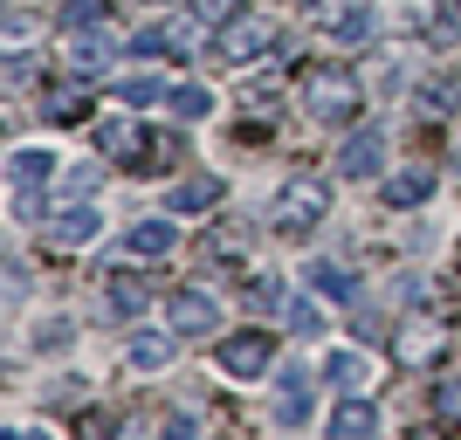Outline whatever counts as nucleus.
Returning a JSON list of instances; mask_svg holds the SVG:
<instances>
[{
	"mask_svg": "<svg viewBox=\"0 0 461 440\" xmlns=\"http://www.w3.org/2000/svg\"><path fill=\"white\" fill-rule=\"evenodd\" d=\"M269 358H276V337H269V330H241V337H228V345H221V372H234V379L269 372Z\"/></svg>",
	"mask_w": 461,
	"mask_h": 440,
	"instance_id": "nucleus-6",
	"label": "nucleus"
},
{
	"mask_svg": "<svg viewBox=\"0 0 461 440\" xmlns=\"http://www.w3.org/2000/svg\"><path fill=\"white\" fill-rule=\"evenodd\" d=\"M124 248H131V255H173L179 248V228H173V220H145V228H131Z\"/></svg>",
	"mask_w": 461,
	"mask_h": 440,
	"instance_id": "nucleus-17",
	"label": "nucleus"
},
{
	"mask_svg": "<svg viewBox=\"0 0 461 440\" xmlns=\"http://www.w3.org/2000/svg\"><path fill=\"white\" fill-rule=\"evenodd\" d=\"M303 14H310V28H330V35H345V41L372 35V7L366 0H310Z\"/></svg>",
	"mask_w": 461,
	"mask_h": 440,
	"instance_id": "nucleus-5",
	"label": "nucleus"
},
{
	"mask_svg": "<svg viewBox=\"0 0 461 440\" xmlns=\"http://www.w3.org/2000/svg\"><path fill=\"white\" fill-rule=\"evenodd\" d=\"M111 303L124 310V317H138V310H145V283H131V275H111Z\"/></svg>",
	"mask_w": 461,
	"mask_h": 440,
	"instance_id": "nucleus-25",
	"label": "nucleus"
},
{
	"mask_svg": "<svg viewBox=\"0 0 461 440\" xmlns=\"http://www.w3.org/2000/svg\"><path fill=\"white\" fill-rule=\"evenodd\" d=\"M289 330H296V337H317V330H324L317 303H303V296H296V303H289Z\"/></svg>",
	"mask_w": 461,
	"mask_h": 440,
	"instance_id": "nucleus-27",
	"label": "nucleus"
},
{
	"mask_svg": "<svg viewBox=\"0 0 461 440\" xmlns=\"http://www.w3.org/2000/svg\"><path fill=\"white\" fill-rule=\"evenodd\" d=\"M269 49H276V21L269 14H249V21H228V28H221V62H234V69L262 62Z\"/></svg>",
	"mask_w": 461,
	"mask_h": 440,
	"instance_id": "nucleus-4",
	"label": "nucleus"
},
{
	"mask_svg": "<svg viewBox=\"0 0 461 440\" xmlns=\"http://www.w3.org/2000/svg\"><path fill=\"white\" fill-rule=\"evenodd\" d=\"M96 179H104V173H96V166H83V173H69V193H77V200H90Z\"/></svg>",
	"mask_w": 461,
	"mask_h": 440,
	"instance_id": "nucleus-30",
	"label": "nucleus"
},
{
	"mask_svg": "<svg viewBox=\"0 0 461 440\" xmlns=\"http://www.w3.org/2000/svg\"><path fill=\"white\" fill-rule=\"evenodd\" d=\"M83 111H90V103H83L77 90H49V96H41V117H49V124H77Z\"/></svg>",
	"mask_w": 461,
	"mask_h": 440,
	"instance_id": "nucleus-21",
	"label": "nucleus"
},
{
	"mask_svg": "<svg viewBox=\"0 0 461 440\" xmlns=\"http://www.w3.org/2000/svg\"><path fill=\"white\" fill-rule=\"evenodd\" d=\"M166 103H173L179 117H207V111H213V96L200 90V83H186V90H173V96H166Z\"/></svg>",
	"mask_w": 461,
	"mask_h": 440,
	"instance_id": "nucleus-26",
	"label": "nucleus"
},
{
	"mask_svg": "<svg viewBox=\"0 0 461 440\" xmlns=\"http://www.w3.org/2000/svg\"><path fill=\"white\" fill-rule=\"evenodd\" d=\"M310 283L324 289V296H338V303H358V283H351L338 262H317V268H310Z\"/></svg>",
	"mask_w": 461,
	"mask_h": 440,
	"instance_id": "nucleus-20",
	"label": "nucleus"
},
{
	"mask_svg": "<svg viewBox=\"0 0 461 440\" xmlns=\"http://www.w3.org/2000/svg\"><path fill=\"white\" fill-rule=\"evenodd\" d=\"M49 241H56V248H83V241H96V213H90V200L62 207V213H56V228H49Z\"/></svg>",
	"mask_w": 461,
	"mask_h": 440,
	"instance_id": "nucleus-11",
	"label": "nucleus"
},
{
	"mask_svg": "<svg viewBox=\"0 0 461 440\" xmlns=\"http://www.w3.org/2000/svg\"><path fill=\"white\" fill-rule=\"evenodd\" d=\"M324 372H330V385H338V392H366V385H372V358H366V351H338Z\"/></svg>",
	"mask_w": 461,
	"mask_h": 440,
	"instance_id": "nucleus-14",
	"label": "nucleus"
},
{
	"mask_svg": "<svg viewBox=\"0 0 461 440\" xmlns=\"http://www.w3.org/2000/svg\"><path fill=\"white\" fill-rule=\"evenodd\" d=\"M213 200H221V179L213 173H193V179L173 186V213H200V207H213Z\"/></svg>",
	"mask_w": 461,
	"mask_h": 440,
	"instance_id": "nucleus-15",
	"label": "nucleus"
},
{
	"mask_svg": "<svg viewBox=\"0 0 461 440\" xmlns=\"http://www.w3.org/2000/svg\"><path fill=\"white\" fill-rule=\"evenodd\" d=\"M69 330H77V324H69V317H56V324H41L35 345H41V351H62V345H69Z\"/></svg>",
	"mask_w": 461,
	"mask_h": 440,
	"instance_id": "nucleus-29",
	"label": "nucleus"
},
{
	"mask_svg": "<svg viewBox=\"0 0 461 440\" xmlns=\"http://www.w3.org/2000/svg\"><path fill=\"white\" fill-rule=\"evenodd\" d=\"M427 193H434V173H427V166H413V173H393V179H385V200H393V207H420Z\"/></svg>",
	"mask_w": 461,
	"mask_h": 440,
	"instance_id": "nucleus-16",
	"label": "nucleus"
},
{
	"mask_svg": "<svg viewBox=\"0 0 461 440\" xmlns=\"http://www.w3.org/2000/svg\"><path fill=\"white\" fill-rule=\"evenodd\" d=\"M49 166H56L49 152H14V158H7V179H14V186H28V193H41Z\"/></svg>",
	"mask_w": 461,
	"mask_h": 440,
	"instance_id": "nucleus-18",
	"label": "nucleus"
},
{
	"mask_svg": "<svg viewBox=\"0 0 461 440\" xmlns=\"http://www.w3.org/2000/svg\"><path fill=\"white\" fill-rule=\"evenodd\" d=\"M324 207H330V186H324V179H289V186L276 193L269 220H276L283 234H310L317 220H324Z\"/></svg>",
	"mask_w": 461,
	"mask_h": 440,
	"instance_id": "nucleus-3",
	"label": "nucleus"
},
{
	"mask_svg": "<svg viewBox=\"0 0 461 440\" xmlns=\"http://www.w3.org/2000/svg\"><path fill=\"white\" fill-rule=\"evenodd\" d=\"M173 337H131V351H124V358L138 364V372H158V364H173Z\"/></svg>",
	"mask_w": 461,
	"mask_h": 440,
	"instance_id": "nucleus-19",
	"label": "nucleus"
},
{
	"mask_svg": "<svg viewBox=\"0 0 461 440\" xmlns=\"http://www.w3.org/2000/svg\"><path fill=\"white\" fill-rule=\"evenodd\" d=\"M166 317H173L179 337H207V330H221V303L200 296V289H179L173 303H166Z\"/></svg>",
	"mask_w": 461,
	"mask_h": 440,
	"instance_id": "nucleus-7",
	"label": "nucleus"
},
{
	"mask_svg": "<svg viewBox=\"0 0 461 440\" xmlns=\"http://www.w3.org/2000/svg\"><path fill=\"white\" fill-rule=\"evenodd\" d=\"M96 152L117 158V166H131V173H166L179 158V145L158 138V131H145L138 117H111V124H96Z\"/></svg>",
	"mask_w": 461,
	"mask_h": 440,
	"instance_id": "nucleus-1",
	"label": "nucleus"
},
{
	"mask_svg": "<svg viewBox=\"0 0 461 440\" xmlns=\"http://www.w3.org/2000/svg\"><path fill=\"white\" fill-rule=\"evenodd\" d=\"M379 158H385V131H358V138H345V152H338V166H345V179H366V173H379Z\"/></svg>",
	"mask_w": 461,
	"mask_h": 440,
	"instance_id": "nucleus-9",
	"label": "nucleus"
},
{
	"mask_svg": "<svg viewBox=\"0 0 461 440\" xmlns=\"http://www.w3.org/2000/svg\"><path fill=\"white\" fill-rule=\"evenodd\" d=\"M372 427H379V413L366 406V392H345V406L330 413V434H338V440H366Z\"/></svg>",
	"mask_w": 461,
	"mask_h": 440,
	"instance_id": "nucleus-12",
	"label": "nucleus"
},
{
	"mask_svg": "<svg viewBox=\"0 0 461 440\" xmlns=\"http://www.w3.org/2000/svg\"><path fill=\"white\" fill-rule=\"evenodd\" d=\"M111 49L117 41L111 35H83V28H69V76H96V69H104V62H111Z\"/></svg>",
	"mask_w": 461,
	"mask_h": 440,
	"instance_id": "nucleus-10",
	"label": "nucleus"
},
{
	"mask_svg": "<svg viewBox=\"0 0 461 440\" xmlns=\"http://www.w3.org/2000/svg\"><path fill=\"white\" fill-rule=\"evenodd\" d=\"M441 345H447V330L434 324V317H406V324H400V337H393L400 364H434V358H441Z\"/></svg>",
	"mask_w": 461,
	"mask_h": 440,
	"instance_id": "nucleus-8",
	"label": "nucleus"
},
{
	"mask_svg": "<svg viewBox=\"0 0 461 440\" xmlns=\"http://www.w3.org/2000/svg\"><path fill=\"white\" fill-rule=\"evenodd\" d=\"M303 111L310 117H330V124H338V117H358V76H351V69H303Z\"/></svg>",
	"mask_w": 461,
	"mask_h": 440,
	"instance_id": "nucleus-2",
	"label": "nucleus"
},
{
	"mask_svg": "<svg viewBox=\"0 0 461 440\" xmlns=\"http://www.w3.org/2000/svg\"><path fill=\"white\" fill-rule=\"evenodd\" d=\"M166 96H173V90L152 83V76H131V83H124V103H166Z\"/></svg>",
	"mask_w": 461,
	"mask_h": 440,
	"instance_id": "nucleus-28",
	"label": "nucleus"
},
{
	"mask_svg": "<svg viewBox=\"0 0 461 440\" xmlns=\"http://www.w3.org/2000/svg\"><path fill=\"white\" fill-rule=\"evenodd\" d=\"M158 35H166V49H173V56H193V49H200V21H166Z\"/></svg>",
	"mask_w": 461,
	"mask_h": 440,
	"instance_id": "nucleus-24",
	"label": "nucleus"
},
{
	"mask_svg": "<svg viewBox=\"0 0 461 440\" xmlns=\"http://www.w3.org/2000/svg\"><path fill=\"white\" fill-rule=\"evenodd\" d=\"M276 420H283V427L310 420V372H303V364H289V372H283V400H276Z\"/></svg>",
	"mask_w": 461,
	"mask_h": 440,
	"instance_id": "nucleus-13",
	"label": "nucleus"
},
{
	"mask_svg": "<svg viewBox=\"0 0 461 440\" xmlns=\"http://www.w3.org/2000/svg\"><path fill=\"white\" fill-rule=\"evenodd\" d=\"M434 420H441V427H461V379L434 385Z\"/></svg>",
	"mask_w": 461,
	"mask_h": 440,
	"instance_id": "nucleus-23",
	"label": "nucleus"
},
{
	"mask_svg": "<svg viewBox=\"0 0 461 440\" xmlns=\"http://www.w3.org/2000/svg\"><path fill=\"white\" fill-rule=\"evenodd\" d=\"M200 14H207V21H228V14H234V0H200Z\"/></svg>",
	"mask_w": 461,
	"mask_h": 440,
	"instance_id": "nucleus-31",
	"label": "nucleus"
},
{
	"mask_svg": "<svg viewBox=\"0 0 461 440\" xmlns=\"http://www.w3.org/2000/svg\"><path fill=\"white\" fill-rule=\"evenodd\" d=\"M104 14H111V0H69L62 7V35L69 28H104Z\"/></svg>",
	"mask_w": 461,
	"mask_h": 440,
	"instance_id": "nucleus-22",
	"label": "nucleus"
}]
</instances>
